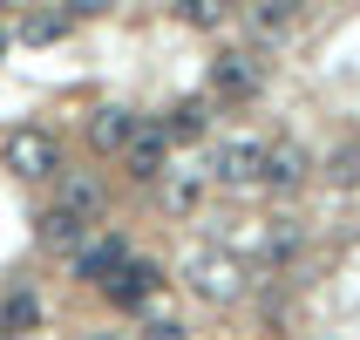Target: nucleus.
I'll use <instances>...</instances> for the list:
<instances>
[{
	"label": "nucleus",
	"mask_w": 360,
	"mask_h": 340,
	"mask_svg": "<svg viewBox=\"0 0 360 340\" xmlns=\"http://www.w3.org/2000/svg\"><path fill=\"white\" fill-rule=\"evenodd\" d=\"M109 7H116V0H61L68 20H96V14H109Z\"/></svg>",
	"instance_id": "nucleus-20"
},
{
	"label": "nucleus",
	"mask_w": 360,
	"mask_h": 340,
	"mask_svg": "<svg viewBox=\"0 0 360 340\" xmlns=\"http://www.w3.org/2000/svg\"><path fill=\"white\" fill-rule=\"evenodd\" d=\"M122 259H129V245H122L116 232H109V239H96V245H89V252H82V259H75V279L102 286V279H109V272H116Z\"/></svg>",
	"instance_id": "nucleus-8"
},
{
	"label": "nucleus",
	"mask_w": 360,
	"mask_h": 340,
	"mask_svg": "<svg viewBox=\"0 0 360 340\" xmlns=\"http://www.w3.org/2000/svg\"><path fill=\"white\" fill-rule=\"evenodd\" d=\"M265 89V68H259V55H218L211 61V96H259Z\"/></svg>",
	"instance_id": "nucleus-5"
},
{
	"label": "nucleus",
	"mask_w": 360,
	"mask_h": 340,
	"mask_svg": "<svg viewBox=\"0 0 360 340\" xmlns=\"http://www.w3.org/2000/svg\"><path fill=\"white\" fill-rule=\"evenodd\" d=\"M41 327V300L34 293H7L0 300V334H34Z\"/></svg>",
	"instance_id": "nucleus-15"
},
{
	"label": "nucleus",
	"mask_w": 360,
	"mask_h": 340,
	"mask_svg": "<svg viewBox=\"0 0 360 340\" xmlns=\"http://www.w3.org/2000/svg\"><path fill=\"white\" fill-rule=\"evenodd\" d=\"M177 14L191 20V27H218V20H224V0H177Z\"/></svg>",
	"instance_id": "nucleus-18"
},
{
	"label": "nucleus",
	"mask_w": 360,
	"mask_h": 340,
	"mask_svg": "<svg viewBox=\"0 0 360 340\" xmlns=\"http://www.w3.org/2000/svg\"><path fill=\"white\" fill-rule=\"evenodd\" d=\"M82 340H122V334H82Z\"/></svg>",
	"instance_id": "nucleus-22"
},
{
	"label": "nucleus",
	"mask_w": 360,
	"mask_h": 340,
	"mask_svg": "<svg viewBox=\"0 0 360 340\" xmlns=\"http://www.w3.org/2000/svg\"><path fill=\"white\" fill-rule=\"evenodd\" d=\"M129 130H136V116H129V109H116V102L89 116V143H96V150H122V143H129Z\"/></svg>",
	"instance_id": "nucleus-11"
},
{
	"label": "nucleus",
	"mask_w": 360,
	"mask_h": 340,
	"mask_svg": "<svg viewBox=\"0 0 360 340\" xmlns=\"http://www.w3.org/2000/svg\"><path fill=\"white\" fill-rule=\"evenodd\" d=\"M184 279H191V293H198L204 306H238L245 300V265L231 259V252H191V265H184Z\"/></svg>",
	"instance_id": "nucleus-2"
},
{
	"label": "nucleus",
	"mask_w": 360,
	"mask_h": 340,
	"mask_svg": "<svg viewBox=\"0 0 360 340\" xmlns=\"http://www.w3.org/2000/svg\"><path fill=\"white\" fill-rule=\"evenodd\" d=\"M7 41H14V34H7V20H0V55H7Z\"/></svg>",
	"instance_id": "nucleus-21"
},
{
	"label": "nucleus",
	"mask_w": 360,
	"mask_h": 340,
	"mask_svg": "<svg viewBox=\"0 0 360 340\" xmlns=\"http://www.w3.org/2000/svg\"><path fill=\"white\" fill-rule=\"evenodd\" d=\"M157 286H163V272H157V265H150V259H122L116 272L102 279V293H109V300H116V306H143V300H150V293H157Z\"/></svg>",
	"instance_id": "nucleus-6"
},
{
	"label": "nucleus",
	"mask_w": 360,
	"mask_h": 340,
	"mask_svg": "<svg viewBox=\"0 0 360 340\" xmlns=\"http://www.w3.org/2000/svg\"><path fill=\"white\" fill-rule=\"evenodd\" d=\"M306 0H259V7H252V14H259V27H285V20L300 14Z\"/></svg>",
	"instance_id": "nucleus-19"
},
{
	"label": "nucleus",
	"mask_w": 360,
	"mask_h": 340,
	"mask_svg": "<svg viewBox=\"0 0 360 340\" xmlns=\"http://www.w3.org/2000/svg\"><path fill=\"white\" fill-rule=\"evenodd\" d=\"M122 163H129V177H136V184H157L163 163H170V130H163V122H136L129 143H122Z\"/></svg>",
	"instance_id": "nucleus-3"
},
{
	"label": "nucleus",
	"mask_w": 360,
	"mask_h": 340,
	"mask_svg": "<svg viewBox=\"0 0 360 340\" xmlns=\"http://www.w3.org/2000/svg\"><path fill=\"white\" fill-rule=\"evenodd\" d=\"M292 252H300V225L272 218V225H265V259H292Z\"/></svg>",
	"instance_id": "nucleus-17"
},
{
	"label": "nucleus",
	"mask_w": 360,
	"mask_h": 340,
	"mask_svg": "<svg viewBox=\"0 0 360 340\" xmlns=\"http://www.w3.org/2000/svg\"><path fill=\"white\" fill-rule=\"evenodd\" d=\"M259 163H265V143H218L211 150V184H259Z\"/></svg>",
	"instance_id": "nucleus-4"
},
{
	"label": "nucleus",
	"mask_w": 360,
	"mask_h": 340,
	"mask_svg": "<svg viewBox=\"0 0 360 340\" xmlns=\"http://www.w3.org/2000/svg\"><path fill=\"white\" fill-rule=\"evenodd\" d=\"M0 157H7V170L27 177V184L61 177V143H55V130H34V122L7 130V137H0Z\"/></svg>",
	"instance_id": "nucleus-1"
},
{
	"label": "nucleus",
	"mask_w": 360,
	"mask_h": 340,
	"mask_svg": "<svg viewBox=\"0 0 360 340\" xmlns=\"http://www.w3.org/2000/svg\"><path fill=\"white\" fill-rule=\"evenodd\" d=\"M68 27H75V20L61 14V7H34V14H20V41H27V48H48V41H61Z\"/></svg>",
	"instance_id": "nucleus-12"
},
{
	"label": "nucleus",
	"mask_w": 360,
	"mask_h": 340,
	"mask_svg": "<svg viewBox=\"0 0 360 340\" xmlns=\"http://www.w3.org/2000/svg\"><path fill=\"white\" fill-rule=\"evenodd\" d=\"M259 184H272V191H300L306 184V150L300 143H272L259 163Z\"/></svg>",
	"instance_id": "nucleus-7"
},
{
	"label": "nucleus",
	"mask_w": 360,
	"mask_h": 340,
	"mask_svg": "<svg viewBox=\"0 0 360 340\" xmlns=\"http://www.w3.org/2000/svg\"><path fill=\"white\" fill-rule=\"evenodd\" d=\"M198 198H204V177H198V170L163 177V211H170V218H191V211H198Z\"/></svg>",
	"instance_id": "nucleus-13"
},
{
	"label": "nucleus",
	"mask_w": 360,
	"mask_h": 340,
	"mask_svg": "<svg viewBox=\"0 0 360 340\" xmlns=\"http://www.w3.org/2000/svg\"><path fill=\"white\" fill-rule=\"evenodd\" d=\"M163 130H170V143H191V137H204V130H211V102H204V96L177 102V109H170V122H163Z\"/></svg>",
	"instance_id": "nucleus-14"
},
{
	"label": "nucleus",
	"mask_w": 360,
	"mask_h": 340,
	"mask_svg": "<svg viewBox=\"0 0 360 340\" xmlns=\"http://www.w3.org/2000/svg\"><path fill=\"white\" fill-rule=\"evenodd\" d=\"M82 232H89V225H82L75 211H61V204L34 218V239L48 245V252H75V245H82Z\"/></svg>",
	"instance_id": "nucleus-9"
},
{
	"label": "nucleus",
	"mask_w": 360,
	"mask_h": 340,
	"mask_svg": "<svg viewBox=\"0 0 360 340\" xmlns=\"http://www.w3.org/2000/svg\"><path fill=\"white\" fill-rule=\"evenodd\" d=\"M326 184H333V191H354L360 184V143H347V150L326 157Z\"/></svg>",
	"instance_id": "nucleus-16"
},
{
	"label": "nucleus",
	"mask_w": 360,
	"mask_h": 340,
	"mask_svg": "<svg viewBox=\"0 0 360 340\" xmlns=\"http://www.w3.org/2000/svg\"><path fill=\"white\" fill-rule=\"evenodd\" d=\"M61 211H75L82 225H96L102 218V191H96V177H82V170H68V177H61Z\"/></svg>",
	"instance_id": "nucleus-10"
},
{
	"label": "nucleus",
	"mask_w": 360,
	"mask_h": 340,
	"mask_svg": "<svg viewBox=\"0 0 360 340\" xmlns=\"http://www.w3.org/2000/svg\"><path fill=\"white\" fill-rule=\"evenodd\" d=\"M0 14H7V0H0Z\"/></svg>",
	"instance_id": "nucleus-23"
}]
</instances>
